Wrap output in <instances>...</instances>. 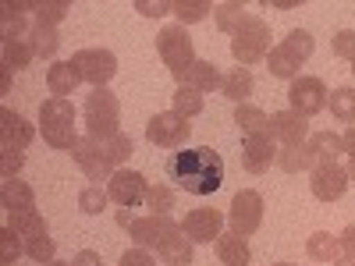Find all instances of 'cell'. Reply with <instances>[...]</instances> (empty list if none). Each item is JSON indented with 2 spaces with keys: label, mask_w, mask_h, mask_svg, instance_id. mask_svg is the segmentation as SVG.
<instances>
[{
  "label": "cell",
  "mask_w": 355,
  "mask_h": 266,
  "mask_svg": "<svg viewBox=\"0 0 355 266\" xmlns=\"http://www.w3.org/2000/svg\"><path fill=\"white\" fill-rule=\"evenodd\" d=\"M25 256L28 259H36V263H50V259H57V242L50 238V227H40V231H33V234H25Z\"/></svg>",
  "instance_id": "obj_27"
},
{
  "label": "cell",
  "mask_w": 355,
  "mask_h": 266,
  "mask_svg": "<svg viewBox=\"0 0 355 266\" xmlns=\"http://www.w3.org/2000/svg\"><path fill=\"white\" fill-rule=\"evenodd\" d=\"M103 150H107V157H110V163H114V167H121V163L132 157V139L121 132V135L107 139V142H103Z\"/></svg>",
  "instance_id": "obj_41"
},
{
  "label": "cell",
  "mask_w": 355,
  "mask_h": 266,
  "mask_svg": "<svg viewBox=\"0 0 355 266\" xmlns=\"http://www.w3.org/2000/svg\"><path fill=\"white\" fill-rule=\"evenodd\" d=\"M270 163H277V145H274L270 132L245 135V142H242V167L249 174H263Z\"/></svg>",
  "instance_id": "obj_16"
},
{
  "label": "cell",
  "mask_w": 355,
  "mask_h": 266,
  "mask_svg": "<svg viewBox=\"0 0 355 266\" xmlns=\"http://www.w3.org/2000/svg\"><path fill=\"white\" fill-rule=\"evenodd\" d=\"M146 210H150V213H167V210H174V188L171 185H150V188H146Z\"/></svg>",
  "instance_id": "obj_38"
},
{
  "label": "cell",
  "mask_w": 355,
  "mask_h": 266,
  "mask_svg": "<svg viewBox=\"0 0 355 266\" xmlns=\"http://www.w3.org/2000/svg\"><path fill=\"white\" fill-rule=\"evenodd\" d=\"M306 145L313 153V163H338V157L345 153L341 135H334V132H316V135H309Z\"/></svg>",
  "instance_id": "obj_23"
},
{
  "label": "cell",
  "mask_w": 355,
  "mask_h": 266,
  "mask_svg": "<svg viewBox=\"0 0 355 266\" xmlns=\"http://www.w3.org/2000/svg\"><path fill=\"white\" fill-rule=\"evenodd\" d=\"M135 11L142 18H164V15H171V4H164V0H157V4H150V0H135Z\"/></svg>",
  "instance_id": "obj_46"
},
{
  "label": "cell",
  "mask_w": 355,
  "mask_h": 266,
  "mask_svg": "<svg viewBox=\"0 0 355 266\" xmlns=\"http://www.w3.org/2000/svg\"><path fill=\"white\" fill-rule=\"evenodd\" d=\"M107 192L100 188V185H89V188H82V195H78V210L82 213H89V217H100L103 210H107Z\"/></svg>",
  "instance_id": "obj_40"
},
{
  "label": "cell",
  "mask_w": 355,
  "mask_h": 266,
  "mask_svg": "<svg viewBox=\"0 0 355 266\" xmlns=\"http://www.w3.org/2000/svg\"><path fill=\"white\" fill-rule=\"evenodd\" d=\"M21 252H25L21 234L11 231V227H0V266H15Z\"/></svg>",
  "instance_id": "obj_37"
},
{
  "label": "cell",
  "mask_w": 355,
  "mask_h": 266,
  "mask_svg": "<svg viewBox=\"0 0 355 266\" xmlns=\"http://www.w3.org/2000/svg\"><path fill=\"white\" fill-rule=\"evenodd\" d=\"M28 43H33L36 57H53L57 50H61V36H57V28H50V25H33L28 28Z\"/></svg>",
  "instance_id": "obj_32"
},
{
  "label": "cell",
  "mask_w": 355,
  "mask_h": 266,
  "mask_svg": "<svg viewBox=\"0 0 355 266\" xmlns=\"http://www.w3.org/2000/svg\"><path fill=\"white\" fill-rule=\"evenodd\" d=\"M274 266H291V263H274Z\"/></svg>",
  "instance_id": "obj_54"
},
{
  "label": "cell",
  "mask_w": 355,
  "mask_h": 266,
  "mask_svg": "<svg viewBox=\"0 0 355 266\" xmlns=\"http://www.w3.org/2000/svg\"><path fill=\"white\" fill-rule=\"evenodd\" d=\"M214 11L210 0H174L171 4V15H178V25H192V21H202L206 15Z\"/></svg>",
  "instance_id": "obj_34"
},
{
  "label": "cell",
  "mask_w": 355,
  "mask_h": 266,
  "mask_svg": "<svg viewBox=\"0 0 355 266\" xmlns=\"http://www.w3.org/2000/svg\"><path fill=\"white\" fill-rule=\"evenodd\" d=\"M43 266H71L68 259H50V263H43Z\"/></svg>",
  "instance_id": "obj_53"
},
{
  "label": "cell",
  "mask_w": 355,
  "mask_h": 266,
  "mask_svg": "<svg viewBox=\"0 0 355 266\" xmlns=\"http://www.w3.org/2000/svg\"><path fill=\"white\" fill-rule=\"evenodd\" d=\"M227 224L234 234H242V238H249V234L259 231L263 224V195L252 192V188H242L239 195L231 199V210H227Z\"/></svg>",
  "instance_id": "obj_9"
},
{
  "label": "cell",
  "mask_w": 355,
  "mask_h": 266,
  "mask_svg": "<svg viewBox=\"0 0 355 266\" xmlns=\"http://www.w3.org/2000/svg\"><path fill=\"white\" fill-rule=\"evenodd\" d=\"M331 266H355V259H352V256H341V259H334Z\"/></svg>",
  "instance_id": "obj_52"
},
{
  "label": "cell",
  "mask_w": 355,
  "mask_h": 266,
  "mask_svg": "<svg viewBox=\"0 0 355 266\" xmlns=\"http://www.w3.org/2000/svg\"><path fill=\"white\" fill-rule=\"evenodd\" d=\"M25 11H33V8L21 4V0H4V8H0V21H4V39H28Z\"/></svg>",
  "instance_id": "obj_24"
},
{
  "label": "cell",
  "mask_w": 355,
  "mask_h": 266,
  "mask_svg": "<svg viewBox=\"0 0 355 266\" xmlns=\"http://www.w3.org/2000/svg\"><path fill=\"white\" fill-rule=\"evenodd\" d=\"M217 256H220V263L224 266H249V259H252V249H249V242L242 238V234H220L217 238Z\"/></svg>",
  "instance_id": "obj_21"
},
{
  "label": "cell",
  "mask_w": 355,
  "mask_h": 266,
  "mask_svg": "<svg viewBox=\"0 0 355 266\" xmlns=\"http://www.w3.org/2000/svg\"><path fill=\"white\" fill-rule=\"evenodd\" d=\"M192 135V125L189 117L174 114V110H164L157 117H150V125H146V139H150L153 145H160V150H178V145H185Z\"/></svg>",
  "instance_id": "obj_8"
},
{
  "label": "cell",
  "mask_w": 355,
  "mask_h": 266,
  "mask_svg": "<svg viewBox=\"0 0 355 266\" xmlns=\"http://www.w3.org/2000/svg\"><path fill=\"white\" fill-rule=\"evenodd\" d=\"M270 139H277L284 145H302L309 139V117H302L291 107L281 114H270Z\"/></svg>",
  "instance_id": "obj_15"
},
{
  "label": "cell",
  "mask_w": 355,
  "mask_h": 266,
  "mask_svg": "<svg viewBox=\"0 0 355 266\" xmlns=\"http://www.w3.org/2000/svg\"><path fill=\"white\" fill-rule=\"evenodd\" d=\"M146 188H150V181L139 170H125V167H117L107 181V195L125 210H135L139 202H146Z\"/></svg>",
  "instance_id": "obj_12"
},
{
  "label": "cell",
  "mask_w": 355,
  "mask_h": 266,
  "mask_svg": "<svg viewBox=\"0 0 355 266\" xmlns=\"http://www.w3.org/2000/svg\"><path fill=\"white\" fill-rule=\"evenodd\" d=\"M288 103L291 110H299L302 117H313L327 107V89L316 75H299L291 85H288Z\"/></svg>",
  "instance_id": "obj_11"
},
{
  "label": "cell",
  "mask_w": 355,
  "mask_h": 266,
  "mask_svg": "<svg viewBox=\"0 0 355 266\" xmlns=\"http://www.w3.org/2000/svg\"><path fill=\"white\" fill-rule=\"evenodd\" d=\"M121 266H157V259L150 256V249H128L125 256H121Z\"/></svg>",
  "instance_id": "obj_45"
},
{
  "label": "cell",
  "mask_w": 355,
  "mask_h": 266,
  "mask_svg": "<svg viewBox=\"0 0 355 266\" xmlns=\"http://www.w3.org/2000/svg\"><path fill=\"white\" fill-rule=\"evenodd\" d=\"M178 234H185L182 231V224L178 220H171L167 213L160 217V213H146V217H135V224L128 227V238L139 245V249H164L171 238H178Z\"/></svg>",
  "instance_id": "obj_6"
},
{
  "label": "cell",
  "mask_w": 355,
  "mask_h": 266,
  "mask_svg": "<svg viewBox=\"0 0 355 266\" xmlns=\"http://www.w3.org/2000/svg\"><path fill=\"white\" fill-rule=\"evenodd\" d=\"M71 157H75V163L82 167V174L89 177V181H110V174L117 170V167L110 163L107 150H103V142H96V139H89V135L75 142V150H71Z\"/></svg>",
  "instance_id": "obj_10"
},
{
  "label": "cell",
  "mask_w": 355,
  "mask_h": 266,
  "mask_svg": "<svg viewBox=\"0 0 355 266\" xmlns=\"http://www.w3.org/2000/svg\"><path fill=\"white\" fill-rule=\"evenodd\" d=\"M281 43H284V46H291L295 53L302 57V61H309V57H313V46H316V43H313V36L306 33V28H291V33H288Z\"/></svg>",
  "instance_id": "obj_42"
},
{
  "label": "cell",
  "mask_w": 355,
  "mask_h": 266,
  "mask_svg": "<svg viewBox=\"0 0 355 266\" xmlns=\"http://www.w3.org/2000/svg\"><path fill=\"white\" fill-rule=\"evenodd\" d=\"M85 135L96 139V142H107L114 135H121V103L110 89H93L85 96Z\"/></svg>",
  "instance_id": "obj_2"
},
{
  "label": "cell",
  "mask_w": 355,
  "mask_h": 266,
  "mask_svg": "<svg viewBox=\"0 0 355 266\" xmlns=\"http://www.w3.org/2000/svg\"><path fill=\"white\" fill-rule=\"evenodd\" d=\"M28 8L36 15V25H50V28H57V21H64L71 11L68 0H40V4H28Z\"/></svg>",
  "instance_id": "obj_33"
},
{
  "label": "cell",
  "mask_w": 355,
  "mask_h": 266,
  "mask_svg": "<svg viewBox=\"0 0 355 266\" xmlns=\"http://www.w3.org/2000/svg\"><path fill=\"white\" fill-rule=\"evenodd\" d=\"M117 224H121V227H132V224H135V217L125 210V206H121V213H117Z\"/></svg>",
  "instance_id": "obj_51"
},
{
  "label": "cell",
  "mask_w": 355,
  "mask_h": 266,
  "mask_svg": "<svg viewBox=\"0 0 355 266\" xmlns=\"http://www.w3.org/2000/svg\"><path fill=\"white\" fill-rule=\"evenodd\" d=\"M157 53H160L164 68L178 78V85H182L185 71L196 64V46H192L189 28L185 25H167L164 33L157 36Z\"/></svg>",
  "instance_id": "obj_5"
},
{
  "label": "cell",
  "mask_w": 355,
  "mask_h": 266,
  "mask_svg": "<svg viewBox=\"0 0 355 266\" xmlns=\"http://www.w3.org/2000/svg\"><path fill=\"white\" fill-rule=\"evenodd\" d=\"M0 57H4L0 64H8L11 71H18V68L33 64L36 50H33V43H28V39H4V46H0Z\"/></svg>",
  "instance_id": "obj_29"
},
{
  "label": "cell",
  "mask_w": 355,
  "mask_h": 266,
  "mask_svg": "<svg viewBox=\"0 0 355 266\" xmlns=\"http://www.w3.org/2000/svg\"><path fill=\"white\" fill-rule=\"evenodd\" d=\"M164 170L178 188H185L192 195H214L224 185V160H220L217 150H210V145L171 153Z\"/></svg>",
  "instance_id": "obj_1"
},
{
  "label": "cell",
  "mask_w": 355,
  "mask_h": 266,
  "mask_svg": "<svg viewBox=\"0 0 355 266\" xmlns=\"http://www.w3.org/2000/svg\"><path fill=\"white\" fill-rule=\"evenodd\" d=\"M234 125H239L245 135H263V132H270V117L252 103H239L234 107Z\"/></svg>",
  "instance_id": "obj_28"
},
{
  "label": "cell",
  "mask_w": 355,
  "mask_h": 266,
  "mask_svg": "<svg viewBox=\"0 0 355 266\" xmlns=\"http://www.w3.org/2000/svg\"><path fill=\"white\" fill-rule=\"evenodd\" d=\"M160 259L167 266H189L192 263V242L185 238V234H178V238H171L164 249H160Z\"/></svg>",
  "instance_id": "obj_36"
},
{
  "label": "cell",
  "mask_w": 355,
  "mask_h": 266,
  "mask_svg": "<svg viewBox=\"0 0 355 266\" xmlns=\"http://www.w3.org/2000/svg\"><path fill=\"white\" fill-rule=\"evenodd\" d=\"M348 174H352V177H355V167H352V170H348Z\"/></svg>",
  "instance_id": "obj_55"
},
{
  "label": "cell",
  "mask_w": 355,
  "mask_h": 266,
  "mask_svg": "<svg viewBox=\"0 0 355 266\" xmlns=\"http://www.w3.org/2000/svg\"><path fill=\"white\" fill-rule=\"evenodd\" d=\"M338 242H341V256H352V259H355V224H348V227L338 234Z\"/></svg>",
  "instance_id": "obj_47"
},
{
  "label": "cell",
  "mask_w": 355,
  "mask_h": 266,
  "mask_svg": "<svg viewBox=\"0 0 355 266\" xmlns=\"http://www.w3.org/2000/svg\"><path fill=\"white\" fill-rule=\"evenodd\" d=\"M352 75H355V64H352Z\"/></svg>",
  "instance_id": "obj_56"
},
{
  "label": "cell",
  "mask_w": 355,
  "mask_h": 266,
  "mask_svg": "<svg viewBox=\"0 0 355 266\" xmlns=\"http://www.w3.org/2000/svg\"><path fill=\"white\" fill-rule=\"evenodd\" d=\"M21 167H25V153L21 150H0V174H4L8 181H11V177H18Z\"/></svg>",
  "instance_id": "obj_43"
},
{
  "label": "cell",
  "mask_w": 355,
  "mask_h": 266,
  "mask_svg": "<svg viewBox=\"0 0 355 266\" xmlns=\"http://www.w3.org/2000/svg\"><path fill=\"white\" fill-rule=\"evenodd\" d=\"M341 145H345V157H348V170L355 167V125L341 135Z\"/></svg>",
  "instance_id": "obj_49"
},
{
  "label": "cell",
  "mask_w": 355,
  "mask_h": 266,
  "mask_svg": "<svg viewBox=\"0 0 355 266\" xmlns=\"http://www.w3.org/2000/svg\"><path fill=\"white\" fill-rule=\"evenodd\" d=\"M71 266H103V259H100V252H93V249H82V252L71 259Z\"/></svg>",
  "instance_id": "obj_48"
},
{
  "label": "cell",
  "mask_w": 355,
  "mask_h": 266,
  "mask_svg": "<svg viewBox=\"0 0 355 266\" xmlns=\"http://www.w3.org/2000/svg\"><path fill=\"white\" fill-rule=\"evenodd\" d=\"M171 103H174V114H182V117H196V114H202V93H196V89H189V85H178L174 89V96H171Z\"/></svg>",
  "instance_id": "obj_35"
},
{
  "label": "cell",
  "mask_w": 355,
  "mask_h": 266,
  "mask_svg": "<svg viewBox=\"0 0 355 266\" xmlns=\"http://www.w3.org/2000/svg\"><path fill=\"white\" fill-rule=\"evenodd\" d=\"M266 53H270V25L259 15H249L239 28H234L231 57L239 61V68H252V64L266 61Z\"/></svg>",
  "instance_id": "obj_4"
},
{
  "label": "cell",
  "mask_w": 355,
  "mask_h": 266,
  "mask_svg": "<svg viewBox=\"0 0 355 266\" xmlns=\"http://www.w3.org/2000/svg\"><path fill=\"white\" fill-rule=\"evenodd\" d=\"M327 107L348 128L355 125V89L352 85H341V89H334V93H327Z\"/></svg>",
  "instance_id": "obj_30"
},
{
  "label": "cell",
  "mask_w": 355,
  "mask_h": 266,
  "mask_svg": "<svg viewBox=\"0 0 355 266\" xmlns=\"http://www.w3.org/2000/svg\"><path fill=\"white\" fill-rule=\"evenodd\" d=\"M277 167L288 170V174H299V170H309L316 167L313 163V153H309V145H284V150H277Z\"/></svg>",
  "instance_id": "obj_31"
},
{
  "label": "cell",
  "mask_w": 355,
  "mask_h": 266,
  "mask_svg": "<svg viewBox=\"0 0 355 266\" xmlns=\"http://www.w3.org/2000/svg\"><path fill=\"white\" fill-rule=\"evenodd\" d=\"M214 15H217V28H224V33H231V36H234V28H239V25L249 18L245 8H242V4H234V0H227V4H217Z\"/></svg>",
  "instance_id": "obj_39"
},
{
  "label": "cell",
  "mask_w": 355,
  "mask_h": 266,
  "mask_svg": "<svg viewBox=\"0 0 355 266\" xmlns=\"http://www.w3.org/2000/svg\"><path fill=\"white\" fill-rule=\"evenodd\" d=\"M302 64H306L302 57L295 53L291 46H284V43L270 46V53H266V68H270V75H274V78H284V82L299 78V68H302Z\"/></svg>",
  "instance_id": "obj_19"
},
{
  "label": "cell",
  "mask_w": 355,
  "mask_h": 266,
  "mask_svg": "<svg viewBox=\"0 0 355 266\" xmlns=\"http://www.w3.org/2000/svg\"><path fill=\"white\" fill-rule=\"evenodd\" d=\"M0 202H4V213L36 210V192L25 181H18V177H11V181H4V188H0Z\"/></svg>",
  "instance_id": "obj_20"
},
{
  "label": "cell",
  "mask_w": 355,
  "mask_h": 266,
  "mask_svg": "<svg viewBox=\"0 0 355 266\" xmlns=\"http://www.w3.org/2000/svg\"><path fill=\"white\" fill-rule=\"evenodd\" d=\"M78 85H82V75H78V68H75L71 61H53V64H50V71H46V89H50V96L68 100Z\"/></svg>",
  "instance_id": "obj_18"
},
{
  "label": "cell",
  "mask_w": 355,
  "mask_h": 266,
  "mask_svg": "<svg viewBox=\"0 0 355 266\" xmlns=\"http://www.w3.org/2000/svg\"><path fill=\"white\" fill-rule=\"evenodd\" d=\"M252 71L249 68H231L227 75H224V82H220V93L231 100V103H245L249 96H252Z\"/></svg>",
  "instance_id": "obj_25"
},
{
  "label": "cell",
  "mask_w": 355,
  "mask_h": 266,
  "mask_svg": "<svg viewBox=\"0 0 355 266\" xmlns=\"http://www.w3.org/2000/svg\"><path fill=\"white\" fill-rule=\"evenodd\" d=\"M348 170L341 163H316L313 174H309V188L320 202H338L345 192H348Z\"/></svg>",
  "instance_id": "obj_13"
},
{
  "label": "cell",
  "mask_w": 355,
  "mask_h": 266,
  "mask_svg": "<svg viewBox=\"0 0 355 266\" xmlns=\"http://www.w3.org/2000/svg\"><path fill=\"white\" fill-rule=\"evenodd\" d=\"M220 82H224V75L217 71L214 61H196V64L185 71V78H182V85L196 89V93H214Z\"/></svg>",
  "instance_id": "obj_22"
},
{
  "label": "cell",
  "mask_w": 355,
  "mask_h": 266,
  "mask_svg": "<svg viewBox=\"0 0 355 266\" xmlns=\"http://www.w3.org/2000/svg\"><path fill=\"white\" fill-rule=\"evenodd\" d=\"M40 132H43V142L53 145V150H75V107L71 100H61V96H50L40 103Z\"/></svg>",
  "instance_id": "obj_3"
},
{
  "label": "cell",
  "mask_w": 355,
  "mask_h": 266,
  "mask_svg": "<svg viewBox=\"0 0 355 266\" xmlns=\"http://www.w3.org/2000/svg\"><path fill=\"white\" fill-rule=\"evenodd\" d=\"M220 227H224V213L220 210H210V206H199V210H189L185 220H182V231L192 245H206L220 238Z\"/></svg>",
  "instance_id": "obj_14"
},
{
  "label": "cell",
  "mask_w": 355,
  "mask_h": 266,
  "mask_svg": "<svg viewBox=\"0 0 355 266\" xmlns=\"http://www.w3.org/2000/svg\"><path fill=\"white\" fill-rule=\"evenodd\" d=\"M33 135H36V128L18 110H11V107L0 110V150H25L33 142Z\"/></svg>",
  "instance_id": "obj_17"
},
{
  "label": "cell",
  "mask_w": 355,
  "mask_h": 266,
  "mask_svg": "<svg viewBox=\"0 0 355 266\" xmlns=\"http://www.w3.org/2000/svg\"><path fill=\"white\" fill-rule=\"evenodd\" d=\"M334 53L341 57V61L355 64V28H341V33L334 36Z\"/></svg>",
  "instance_id": "obj_44"
},
{
  "label": "cell",
  "mask_w": 355,
  "mask_h": 266,
  "mask_svg": "<svg viewBox=\"0 0 355 266\" xmlns=\"http://www.w3.org/2000/svg\"><path fill=\"white\" fill-rule=\"evenodd\" d=\"M0 93H4V96L11 93V68L8 64H0Z\"/></svg>",
  "instance_id": "obj_50"
},
{
  "label": "cell",
  "mask_w": 355,
  "mask_h": 266,
  "mask_svg": "<svg viewBox=\"0 0 355 266\" xmlns=\"http://www.w3.org/2000/svg\"><path fill=\"white\" fill-rule=\"evenodd\" d=\"M306 252L316 263H334V259H341V242H338V234H331V231H316V234L306 238Z\"/></svg>",
  "instance_id": "obj_26"
},
{
  "label": "cell",
  "mask_w": 355,
  "mask_h": 266,
  "mask_svg": "<svg viewBox=\"0 0 355 266\" xmlns=\"http://www.w3.org/2000/svg\"><path fill=\"white\" fill-rule=\"evenodd\" d=\"M71 64L78 68L82 82H89L93 89H107V82L117 75V57L103 46H89V50H78L71 57Z\"/></svg>",
  "instance_id": "obj_7"
}]
</instances>
